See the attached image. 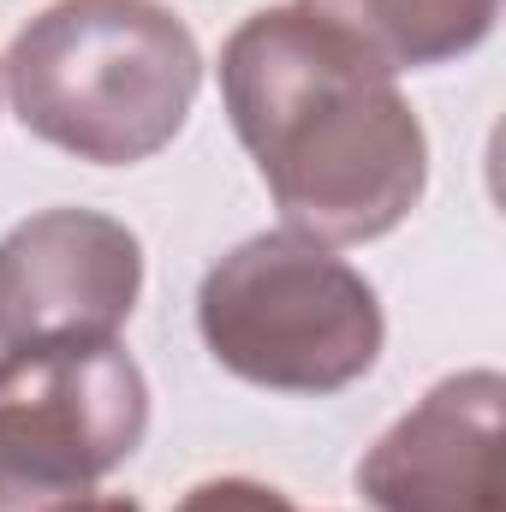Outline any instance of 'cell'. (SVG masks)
I'll return each mask as SVG.
<instances>
[{
    "label": "cell",
    "instance_id": "3",
    "mask_svg": "<svg viewBox=\"0 0 506 512\" xmlns=\"http://www.w3.org/2000/svg\"><path fill=\"white\" fill-rule=\"evenodd\" d=\"M209 358L268 393H340L381 358L376 286L304 233H256L197 286Z\"/></svg>",
    "mask_w": 506,
    "mask_h": 512
},
{
    "label": "cell",
    "instance_id": "9",
    "mask_svg": "<svg viewBox=\"0 0 506 512\" xmlns=\"http://www.w3.org/2000/svg\"><path fill=\"white\" fill-rule=\"evenodd\" d=\"M84 512H143V507H137V501H126V495H96Z\"/></svg>",
    "mask_w": 506,
    "mask_h": 512
},
{
    "label": "cell",
    "instance_id": "1",
    "mask_svg": "<svg viewBox=\"0 0 506 512\" xmlns=\"http://www.w3.org/2000/svg\"><path fill=\"white\" fill-rule=\"evenodd\" d=\"M221 102L286 233L387 239L429 185V137L399 72L310 6H262L221 48Z\"/></svg>",
    "mask_w": 506,
    "mask_h": 512
},
{
    "label": "cell",
    "instance_id": "2",
    "mask_svg": "<svg viewBox=\"0 0 506 512\" xmlns=\"http://www.w3.org/2000/svg\"><path fill=\"white\" fill-rule=\"evenodd\" d=\"M18 126L90 167L161 155L203 90L191 24L161 0H54L6 48Z\"/></svg>",
    "mask_w": 506,
    "mask_h": 512
},
{
    "label": "cell",
    "instance_id": "7",
    "mask_svg": "<svg viewBox=\"0 0 506 512\" xmlns=\"http://www.w3.org/2000/svg\"><path fill=\"white\" fill-rule=\"evenodd\" d=\"M298 6L340 24L387 72L447 66L471 54L495 30V12H501V0H298Z\"/></svg>",
    "mask_w": 506,
    "mask_h": 512
},
{
    "label": "cell",
    "instance_id": "8",
    "mask_svg": "<svg viewBox=\"0 0 506 512\" xmlns=\"http://www.w3.org/2000/svg\"><path fill=\"white\" fill-rule=\"evenodd\" d=\"M173 512H298V507L280 489L251 483V477H209V483L185 489Z\"/></svg>",
    "mask_w": 506,
    "mask_h": 512
},
{
    "label": "cell",
    "instance_id": "6",
    "mask_svg": "<svg viewBox=\"0 0 506 512\" xmlns=\"http://www.w3.org/2000/svg\"><path fill=\"white\" fill-rule=\"evenodd\" d=\"M501 411L495 370L435 382L358 459V495L376 512H501Z\"/></svg>",
    "mask_w": 506,
    "mask_h": 512
},
{
    "label": "cell",
    "instance_id": "5",
    "mask_svg": "<svg viewBox=\"0 0 506 512\" xmlns=\"http://www.w3.org/2000/svg\"><path fill=\"white\" fill-rule=\"evenodd\" d=\"M143 292V245L96 209H42L0 239V364L12 352L114 340Z\"/></svg>",
    "mask_w": 506,
    "mask_h": 512
},
{
    "label": "cell",
    "instance_id": "4",
    "mask_svg": "<svg viewBox=\"0 0 506 512\" xmlns=\"http://www.w3.org/2000/svg\"><path fill=\"white\" fill-rule=\"evenodd\" d=\"M149 429V382L120 340H66L0 364V512H84Z\"/></svg>",
    "mask_w": 506,
    "mask_h": 512
}]
</instances>
